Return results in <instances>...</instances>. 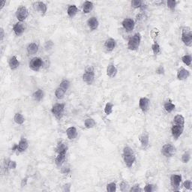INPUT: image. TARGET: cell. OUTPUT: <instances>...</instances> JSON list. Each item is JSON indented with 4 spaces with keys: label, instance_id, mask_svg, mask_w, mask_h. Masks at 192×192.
Returning a JSON list of instances; mask_svg holds the SVG:
<instances>
[{
    "label": "cell",
    "instance_id": "cell-1",
    "mask_svg": "<svg viewBox=\"0 0 192 192\" xmlns=\"http://www.w3.org/2000/svg\"><path fill=\"white\" fill-rule=\"evenodd\" d=\"M122 158L127 167L131 168L136 161V156L134 150L130 146H125L122 151Z\"/></svg>",
    "mask_w": 192,
    "mask_h": 192
},
{
    "label": "cell",
    "instance_id": "cell-2",
    "mask_svg": "<svg viewBox=\"0 0 192 192\" xmlns=\"http://www.w3.org/2000/svg\"><path fill=\"white\" fill-rule=\"evenodd\" d=\"M95 68L93 66L88 65L85 68L84 74H83V80L87 85H92L95 81Z\"/></svg>",
    "mask_w": 192,
    "mask_h": 192
},
{
    "label": "cell",
    "instance_id": "cell-3",
    "mask_svg": "<svg viewBox=\"0 0 192 192\" xmlns=\"http://www.w3.org/2000/svg\"><path fill=\"white\" fill-rule=\"evenodd\" d=\"M140 42H141V35L140 33H135L134 36L129 38L127 47L128 49L132 51H137L139 49Z\"/></svg>",
    "mask_w": 192,
    "mask_h": 192
},
{
    "label": "cell",
    "instance_id": "cell-4",
    "mask_svg": "<svg viewBox=\"0 0 192 192\" xmlns=\"http://www.w3.org/2000/svg\"><path fill=\"white\" fill-rule=\"evenodd\" d=\"M65 109V104L63 103H57L52 107L51 113L56 119L61 120L64 116Z\"/></svg>",
    "mask_w": 192,
    "mask_h": 192
},
{
    "label": "cell",
    "instance_id": "cell-5",
    "mask_svg": "<svg viewBox=\"0 0 192 192\" xmlns=\"http://www.w3.org/2000/svg\"><path fill=\"white\" fill-rule=\"evenodd\" d=\"M181 40L188 47L192 46V32L189 27H183L182 29Z\"/></svg>",
    "mask_w": 192,
    "mask_h": 192
},
{
    "label": "cell",
    "instance_id": "cell-6",
    "mask_svg": "<svg viewBox=\"0 0 192 192\" xmlns=\"http://www.w3.org/2000/svg\"><path fill=\"white\" fill-rule=\"evenodd\" d=\"M29 15V13L28 9L24 5H20L18 7L15 12L16 18L17 19L18 22H21V23H23L28 18Z\"/></svg>",
    "mask_w": 192,
    "mask_h": 192
},
{
    "label": "cell",
    "instance_id": "cell-7",
    "mask_svg": "<svg viewBox=\"0 0 192 192\" xmlns=\"http://www.w3.org/2000/svg\"><path fill=\"white\" fill-rule=\"evenodd\" d=\"M176 149L172 143H165L161 149V152L166 158H171L176 154Z\"/></svg>",
    "mask_w": 192,
    "mask_h": 192
},
{
    "label": "cell",
    "instance_id": "cell-8",
    "mask_svg": "<svg viewBox=\"0 0 192 192\" xmlns=\"http://www.w3.org/2000/svg\"><path fill=\"white\" fill-rule=\"evenodd\" d=\"M44 62L40 57H34L30 60L29 63V68L33 71H39L41 68L43 67Z\"/></svg>",
    "mask_w": 192,
    "mask_h": 192
},
{
    "label": "cell",
    "instance_id": "cell-9",
    "mask_svg": "<svg viewBox=\"0 0 192 192\" xmlns=\"http://www.w3.org/2000/svg\"><path fill=\"white\" fill-rule=\"evenodd\" d=\"M122 28L125 29V32H131L134 30V27H135V22L132 18H125L122 22Z\"/></svg>",
    "mask_w": 192,
    "mask_h": 192
},
{
    "label": "cell",
    "instance_id": "cell-10",
    "mask_svg": "<svg viewBox=\"0 0 192 192\" xmlns=\"http://www.w3.org/2000/svg\"><path fill=\"white\" fill-rule=\"evenodd\" d=\"M184 126L185 125L176 124L173 125L172 128H171V134H172L173 137L176 140H178L182 136V133L184 132Z\"/></svg>",
    "mask_w": 192,
    "mask_h": 192
},
{
    "label": "cell",
    "instance_id": "cell-11",
    "mask_svg": "<svg viewBox=\"0 0 192 192\" xmlns=\"http://www.w3.org/2000/svg\"><path fill=\"white\" fill-rule=\"evenodd\" d=\"M32 6L36 12L40 13L41 16H44L47 14V5L44 2H36L33 3Z\"/></svg>",
    "mask_w": 192,
    "mask_h": 192
},
{
    "label": "cell",
    "instance_id": "cell-12",
    "mask_svg": "<svg viewBox=\"0 0 192 192\" xmlns=\"http://www.w3.org/2000/svg\"><path fill=\"white\" fill-rule=\"evenodd\" d=\"M170 185L174 191H178L182 182V176L179 174H173L170 176Z\"/></svg>",
    "mask_w": 192,
    "mask_h": 192
},
{
    "label": "cell",
    "instance_id": "cell-13",
    "mask_svg": "<svg viewBox=\"0 0 192 192\" xmlns=\"http://www.w3.org/2000/svg\"><path fill=\"white\" fill-rule=\"evenodd\" d=\"M149 107H150V99L146 97L140 98L139 100V108L141 111L145 113L149 110Z\"/></svg>",
    "mask_w": 192,
    "mask_h": 192
},
{
    "label": "cell",
    "instance_id": "cell-14",
    "mask_svg": "<svg viewBox=\"0 0 192 192\" xmlns=\"http://www.w3.org/2000/svg\"><path fill=\"white\" fill-rule=\"evenodd\" d=\"M12 30L16 36L20 37L25 32L26 26H24V24L23 23H21V22H17V23H16L14 26H13Z\"/></svg>",
    "mask_w": 192,
    "mask_h": 192
},
{
    "label": "cell",
    "instance_id": "cell-15",
    "mask_svg": "<svg viewBox=\"0 0 192 192\" xmlns=\"http://www.w3.org/2000/svg\"><path fill=\"white\" fill-rule=\"evenodd\" d=\"M29 142L26 138L22 137L17 143V152L22 153L26 152L29 148Z\"/></svg>",
    "mask_w": 192,
    "mask_h": 192
},
{
    "label": "cell",
    "instance_id": "cell-16",
    "mask_svg": "<svg viewBox=\"0 0 192 192\" xmlns=\"http://www.w3.org/2000/svg\"><path fill=\"white\" fill-rule=\"evenodd\" d=\"M20 61L17 59V57L15 55L11 56L8 60V66L11 70L12 71H15L20 66Z\"/></svg>",
    "mask_w": 192,
    "mask_h": 192
},
{
    "label": "cell",
    "instance_id": "cell-17",
    "mask_svg": "<svg viewBox=\"0 0 192 192\" xmlns=\"http://www.w3.org/2000/svg\"><path fill=\"white\" fill-rule=\"evenodd\" d=\"M104 48L108 52H112L116 47V41L114 38H109L105 41L104 42Z\"/></svg>",
    "mask_w": 192,
    "mask_h": 192
},
{
    "label": "cell",
    "instance_id": "cell-18",
    "mask_svg": "<svg viewBox=\"0 0 192 192\" xmlns=\"http://www.w3.org/2000/svg\"><path fill=\"white\" fill-rule=\"evenodd\" d=\"M190 76V72L188 70L185 68H181L180 69L178 70L177 71V79L180 80H185L189 77Z\"/></svg>",
    "mask_w": 192,
    "mask_h": 192
},
{
    "label": "cell",
    "instance_id": "cell-19",
    "mask_svg": "<svg viewBox=\"0 0 192 192\" xmlns=\"http://www.w3.org/2000/svg\"><path fill=\"white\" fill-rule=\"evenodd\" d=\"M38 50H39V46L36 42H32L29 43L26 47V51L27 53L29 56H32V55L36 54L38 53Z\"/></svg>",
    "mask_w": 192,
    "mask_h": 192
},
{
    "label": "cell",
    "instance_id": "cell-20",
    "mask_svg": "<svg viewBox=\"0 0 192 192\" xmlns=\"http://www.w3.org/2000/svg\"><path fill=\"white\" fill-rule=\"evenodd\" d=\"M87 26L90 30L94 31L98 28L99 21L96 17H92L87 20Z\"/></svg>",
    "mask_w": 192,
    "mask_h": 192
},
{
    "label": "cell",
    "instance_id": "cell-21",
    "mask_svg": "<svg viewBox=\"0 0 192 192\" xmlns=\"http://www.w3.org/2000/svg\"><path fill=\"white\" fill-rule=\"evenodd\" d=\"M139 140L143 149H146L149 146V136L147 133H143L139 137Z\"/></svg>",
    "mask_w": 192,
    "mask_h": 192
},
{
    "label": "cell",
    "instance_id": "cell-22",
    "mask_svg": "<svg viewBox=\"0 0 192 192\" xmlns=\"http://www.w3.org/2000/svg\"><path fill=\"white\" fill-rule=\"evenodd\" d=\"M77 134H78V132H77L76 127L74 126L69 127V128H68L67 130H66V135H67V137L71 140L76 139Z\"/></svg>",
    "mask_w": 192,
    "mask_h": 192
},
{
    "label": "cell",
    "instance_id": "cell-23",
    "mask_svg": "<svg viewBox=\"0 0 192 192\" xmlns=\"http://www.w3.org/2000/svg\"><path fill=\"white\" fill-rule=\"evenodd\" d=\"M118 73V70L116 68V65L114 64H109L108 68H107V75L110 78H113L116 76Z\"/></svg>",
    "mask_w": 192,
    "mask_h": 192
},
{
    "label": "cell",
    "instance_id": "cell-24",
    "mask_svg": "<svg viewBox=\"0 0 192 192\" xmlns=\"http://www.w3.org/2000/svg\"><path fill=\"white\" fill-rule=\"evenodd\" d=\"M44 97V92L41 89H38L32 94V98L37 102H41Z\"/></svg>",
    "mask_w": 192,
    "mask_h": 192
},
{
    "label": "cell",
    "instance_id": "cell-25",
    "mask_svg": "<svg viewBox=\"0 0 192 192\" xmlns=\"http://www.w3.org/2000/svg\"><path fill=\"white\" fill-rule=\"evenodd\" d=\"M79 12V9L75 5H68L67 8V14L70 18H74L77 15V14Z\"/></svg>",
    "mask_w": 192,
    "mask_h": 192
},
{
    "label": "cell",
    "instance_id": "cell-26",
    "mask_svg": "<svg viewBox=\"0 0 192 192\" xmlns=\"http://www.w3.org/2000/svg\"><path fill=\"white\" fill-rule=\"evenodd\" d=\"M68 149V146L66 145L65 143H63V142L60 141V142H59L58 144H57L56 148V152L57 154H62V153L67 154Z\"/></svg>",
    "mask_w": 192,
    "mask_h": 192
},
{
    "label": "cell",
    "instance_id": "cell-27",
    "mask_svg": "<svg viewBox=\"0 0 192 192\" xmlns=\"http://www.w3.org/2000/svg\"><path fill=\"white\" fill-rule=\"evenodd\" d=\"M66 154L62 153V154H57V156L55 158V164L58 167H62V164L65 161Z\"/></svg>",
    "mask_w": 192,
    "mask_h": 192
},
{
    "label": "cell",
    "instance_id": "cell-28",
    "mask_svg": "<svg viewBox=\"0 0 192 192\" xmlns=\"http://www.w3.org/2000/svg\"><path fill=\"white\" fill-rule=\"evenodd\" d=\"M66 90L64 89L63 88L58 86L55 90V97L56 98V99L58 100H62L65 98V95L66 94Z\"/></svg>",
    "mask_w": 192,
    "mask_h": 192
},
{
    "label": "cell",
    "instance_id": "cell-29",
    "mask_svg": "<svg viewBox=\"0 0 192 192\" xmlns=\"http://www.w3.org/2000/svg\"><path fill=\"white\" fill-rule=\"evenodd\" d=\"M94 8L93 2L90 1H86L84 2V5H83V12L84 14H89L92 11Z\"/></svg>",
    "mask_w": 192,
    "mask_h": 192
},
{
    "label": "cell",
    "instance_id": "cell-30",
    "mask_svg": "<svg viewBox=\"0 0 192 192\" xmlns=\"http://www.w3.org/2000/svg\"><path fill=\"white\" fill-rule=\"evenodd\" d=\"M14 121L16 124L17 125H23L25 122V118L20 113H16L14 116Z\"/></svg>",
    "mask_w": 192,
    "mask_h": 192
},
{
    "label": "cell",
    "instance_id": "cell-31",
    "mask_svg": "<svg viewBox=\"0 0 192 192\" xmlns=\"http://www.w3.org/2000/svg\"><path fill=\"white\" fill-rule=\"evenodd\" d=\"M175 108H176V105L171 102V101H167V102L164 103V109L166 112L168 113H172L173 110H175Z\"/></svg>",
    "mask_w": 192,
    "mask_h": 192
},
{
    "label": "cell",
    "instance_id": "cell-32",
    "mask_svg": "<svg viewBox=\"0 0 192 192\" xmlns=\"http://www.w3.org/2000/svg\"><path fill=\"white\" fill-rule=\"evenodd\" d=\"M96 122L95 119L92 118H87L84 120V126L87 129L93 128L95 126Z\"/></svg>",
    "mask_w": 192,
    "mask_h": 192
},
{
    "label": "cell",
    "instance_id": "cell-33",
    "mask_svg": "<svg viewBox=\"0 0 192 192\" xmlns=\"http://www.w3.org/2000/svg\"><path fill=\"white\" fill-rule=\"evenodd\" d=\"M173 124L185 125V118L181 114H177L173 119Z\"/></svg>",
    "mask_w": 192,
    "mask_h": 192
},
{
    "label": "cell",
    "instance_id": "cell-34",
    "mask_svg": "<svg viewBox=\"0 0 192 192\" xmlns=\"http://www.w3.org/2000/svg\"><path fill=\"white\" fill-rule=\"evenodd\" d=\"M152 50L155 56H158V55H159L161 52V46L157 41H154V43L152 44Z\"/></svg>",
    "mask_w": 192,
    "mask_h": 192
},
{
    "label": "cell",
    "instance_id": "cell-35",
    "mask_svg": "<svg viewBox=\"0 0 192 192\" xmlns=\"http://www.w3.org/2000/svg\"><path fill=\"white\" fill-rule=\"evenodd\" d=\"M131 5H132V8L134 9L143 8V6L145 5L143 2L140 1V0H132V1L131 2Z\"/></svg>",
    "mask_w": 192,
    "mask_h": 192
},
{
    "label": "cell",
    "instance_id": "cell-36",
    "mask_svg": "<svg viewBox=\"0 0 192 192\" xmlns=\"http://www.w3.org/2000/svg\"><path fill=\"white\" fill-rule=\"evenodd\" d=\"M182 62L185 65L190 67V66L191 65L192 57L191 55H185V56L182 57Z\"/></svg>",
    "mask_w": 192,
    "mask_h": 192
},
{
    "label": "cell",
    "instance_id": "cell-37",
    "mask_svg": "<svg viewBox=\"0 0 192 192\" xmlns=\"http://www.w3.org/2000/svg\"><path fill=\"white\" fill-rule=\"evenodd\" d=\"M70 86H71V82H70V80H68V79H63V80H62L60 85H59V86L63 88L64 89L66 90V91H68Z\"/></svg>",
    "mask_w": 192,
    "mask_h": 192
},
{
    "label": "cell",
    "instance_id": "cell-38",
    "mask_svg": "<svg viewBox=\"0 0 192 192\" xmlns=\"http://www.w3.org/2000/svg\"><path fill=\"white\" fill-rule=\"evenodd\" d=\"M113 104L110 102L107 103L104 107V113H106V115H110L113 113Z\"/></svg>",
    "mask_w": 192,
    "mask_h": 192
},
{
    "label": "cell",
    "instance_id": "cell-39",
    "mask_svg": "<svg viewBox=\"0 0 192 192\" xmlns=\"http://www.w3.org/2000/svg\"><path fill=\"white\" fill-rule=\"evenodd\" d=\"M191 153L189 152H185L183 155L182 156V158H181V160H182V162L183 164H187L191 160Z\"/></svg>",
    "mask_w": 192,
    "mask_h": 192
},
{
    "label": "cell",
    "instance_id": "cell-40",
    "mask_svg": "<svg viewBox=\"0 0 192 192\" xmlns=\"http://www.w3.org/2000/svg\"><path fill=\"white\" fill-rule=\"evenodd\" d=\"M17 165V162L15 161H12V160H7L6 161V168L7 169H10V170H14L16 169Z\"/></svg>",
    "mask_w": 192,
    "mask_h": 192
},
{
    "label": "cell",
    "instance_id": "cell-41",
    "mask_svg": "<svg viewBox=\"0 0 192 192\" xmlns=\"http://www.w3.org/2000/svg\"><path fill=\"white\" fill-rule=\"evenodd\" d=\"M177 5L176 1L175 0H167V8L171 11H174L175 8H176Z\"/></svg>",
    "mask_w": 192,
    "mask_h": 192
},
{
    "label": "cell",
    "instance_id": "cell-42",
    "mask_svg": "<svg viewBox=\"0 0 192 192\" xmlns=\"http://www.w3.org/2000/svg\"><path fill=\"white\" fill-rule=\"evenodd\" d=\"M107 191L108 192H115L116 191V184L115 182H110L107 185Z\"/></svg>",
    "mask_w": 192,
    "mask_h": 192
},
{
    "label": "cell",
    "instance_id": "cell-43",
    "mask_svg": "<svg viewBox=\"0 0 192 192\" xmlns=\"http://www.w3.org/2000/svg\"><path fill=\"white\" fill-rule=\"evenodd\" d=\"M142 191H143V189L140 187V185H135L132 186L131 189L129 190V191L131 192H140Z\"/></svg>",
    "mask_w": 192,
    "mask_h": 192
},
{
    "label": "cell",
    "instance_id": "cell-44",
    "mask_svg": "<svg viewBox=\"0 0 192 192\" xmlns=\"http://www.w3.org/2000/svg\"><path fill=\"white\" fill-rule=\"evenodd\" d=\"M154 190V185L152 184H146L143 188V191L146 192H152Z\"/></svg>",
    "mask_w": 192,
    "mask_h": 192
},
{
    "label": "cell",
    "instance_id": "cell-45",
    "mask_svg": "<svg viewBox=\"0 0 192 192\" xmlns=\"http://www.w3.org/2000/svg\"><path fill=\"white\" fill-rule=\"evenodd\" d=\"M183 186H184V188H185V189L191 190V186H192L191 181V180H185L183 182Z\"/></svg>",
    "mask_w": 192,
    "mask_h": 192
},
{
    "label": "cell",
    "instance_id": "cell-46",
    "mask_svg": "<svg viewBox=\"0 0 192 192\" xmlns=\"http://www.w3.org/2000/svg\"><path fill=\"white\" fill-rule=\"evenodd\" d=\"M156 72V74H158L164 75V73H165V70H164V66L163 65L158 66V67L157 68Z\"/></svg>",
    "mask_w": 192,
    "mask_h": 192
},
{
    "label": "cell",
    "instance_id": "cell-47",
    "mask_svg": "<svg viewBox=\"0 0 192 192\" xmlns=\"http://www.w3.org/2000/svg\"><path fill=\"white\" fill-rule=\"evenodd\" d=\"M120 190H121L122 191H124L126 190L127 186H128V183H127L126 182H125V181H122V182L120 183Z\"/></svg>",
    "mask_w": 192,
    "mask_h": 192
},
{
    "label": "cell",
    "instance_id": "cell-48",
    "mask_svg": "<svg viewBox=\"0 0 192 192\" xmlns=\"http://www.w3.org/2000/svg\"><path fill=\"white\" fill-rule=\"evenodd\" d=\"M5 36V32L4 29L2 27L1 29H0V41H1V42L3 41V40H4Z\"/></svg>",
    "mask_w": 192,
    "mask_h": 192
},
{
    "label": "cell",
    "instance_id": "cell-49",
    "mask_svg": "<svg viewBox=\"0 0 192 192\" xmlns=\"http://www.w3.org/2000/svg\"><path fill=\"white\" fill-rule=\"evenodd\" d=\"M62 173L63 174H68L70 173V168L68 167H65L62 169Z\"/></svg>",
    "mask_w": 192,
    "mask_h": 192
},
{
    "label": "cell",
    "instance_id": "cell-50",
    "mask_svg": "<svg viewBox=\"0 0 192 192\" xmlns=\"http://www.w3.org/2000/svg\"><path fill=\"white\" fill-rule=\"evenodd\" d=\"M27 181H28V178H24L22 180L21 182V187H24V186L26 185Z\"/></svg>",
    "mask_w": 192,
    "mask_h": 192
},
{
    "label": "cell",
    "instance_id": "cell-51",
    "mask_svg": "<svg viewBox=\"0 0 192 192\" xmlns=\"http://www.w3.org/2000/svg\"><path fill=\"white\" fill-rule=\"evenodd\" d=\"M0 3H1V7H0V10H2V8H4L5 5L6 4V1H5V0H2V1L0 2Z\"/></svg>",
    "mask_w": 192,
    "mask_h": 192
}]
</instances>
